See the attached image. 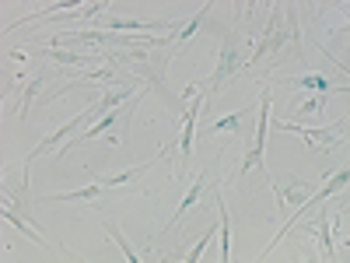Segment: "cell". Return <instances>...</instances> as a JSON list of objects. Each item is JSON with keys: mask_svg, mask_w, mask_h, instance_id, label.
I'll list each match as a JSON object with an SVG mask.
<instances>
[{"mask_svg": "<svg viewBox=\"0 0 350 263\" xmlns=\"http://www.w3.org/2000/svg\"><path fill=\"white\" fill-rule=\"evenodd\" d=\"M239 71H245V39H242V36H228L224 46H221V53H217V67H214V74H211L207 102H211Z\"/></svg>", "mask_w": 350, "mask_h": 263, "instance_id": "6da1fadb", "label": "cell"}, {"mask_svg": "<svg viewBox=\"0 0 350 263\" xmlns=\"http://www.w3.org/2000/svg\"><path fill=\"white\" fill-rule=\"evenodd\" d=\"M267 120H270V88H262V99H259V127H256V134H252V140H249V148H245V158H242V165H239V175H242V172H249V168H256V165H259V172H262V144H267Z\"/></svg>", "mask_w": 350, "mask_h": 263, "instance_id": "7a4b0ae2", "label": "cell"}, {"mask_svg": "<svg viewBox=\"0 0 350 263\" xmlns=\"http://www.w3.org/2000/svg\"><path fill=\"white\" fill-rule=\"evenodd\" d=\"M277 127H284V130H291V134H301V140L308 144V148H333V144H340L343 140V130H347V120H336L333 127H319V130H305V127H295V123H287V120H280Z\"/></svg>", "mask_w": 350, "mask_h": 263, "instance_id": "3957f363", "label": "cell"}, {"mask_svg": "<svg viewBox=\"0 0 350 263\" xmlns=\"http://www.w3.org/2000/svg\"><path fill=\"white\" fill-rule=\"evenodd\" d=\"M53 77H64V71H49V67H39V71H36V77H28V84H25V92L18 95V116H21V120H25V116H28V105H32L36 92H39L42 84H49Z\"/></svg>", "mask_w": 350, "mask_h": 263, "instance_id": "277c9868", "label": "cell"}, {"mask_svg": "<svg viewBox=\"0 0 350 263\" xmlns=\"http://www.w3.org/2000/svg\"><path fill=\"white\" fill-rule=\"evenodd\" d=\"M203 193H207V175L200 172L196 179H193V186H189V193H186V200L179 203V208H175V221H172V228H175V231L183 228V218H186V211L193 208V203H196V200H200Z\"/></svg>", "mask_w": 350, "mask_h": 263, "instance_id": "5b68a950", "label": "cell"}, {"mask_svg": "<svg viewBox=\"0 0 350 263\" xmlns=\"http://www.w3.org/2000/svg\"><path fill=\"white\" fill-rule=\"evenodd\" d=\"M270 190H273V197H277V211H280V218H287V208H291V203H305V200L312 197V186H295V190H280L277 183H270Z\"/></svg>", "mask_w": 350, "mask_h": 263, "instance_id": "8992f818", "label": "cell"}, {"mask_svg": "<svg viewBox=\"0 0 350 263\" xmlns=\"http://www.w3.org/2000/svg\"><path fill=\"white\" fill-rule=\"evenodd\" d=\"M158 158H165V155H158ZM158 158H154V162H158ZM154 162H144V165H137V168H130V172H120V175H102L98 183H102V186H123V183H133V179H140V175L148 172Z\"/></svg>", "mask_w": 350, "mask_h": 263, "instance_id": "52a82bcc", "label": "cell"}, {"mask_svg": "<svg viewBox=\"0 0 350 263\" xmlns=\"http://www.w3.org/2000/svg\"><path fill=\"white\" fill-rule=\"evenodd\" d=\"M105 190L102 183H92V186H84V190H74V193H60V197H46V203H70V200H98Z\"/></svg>", "mask_w": 350, "mask_h": 263, "instance_id": "ba28073f", "label": "cell"}, {"mask_svg": "<svg viewBox=\"0 0 350 263\" xmlns=\"http://www.w3.org/2000/svg\"><path fill=\"white\" fill-rule=\"evenodd\" d=\"M4 218H8L11 225H18V228L25 231V236H28V239H36L39 246H46V236H42V231H39V228H32V225H25V218H21V211H14V208H11V203H4Z\"/></svg>", "mask_w": 350, "mask_h": 263, "instance_id": "9c48e42d", "label": "cell"}, {"mask_svg": "<svg viewBox=\"0 0 350 263\" xmlns=\"http://www.w3.org/2000/svg\"><path fill=\"white\" fill-rule=\"evenodd\" d=\"M207 11H211V4H203V8H200V11H196V14H193V18L186 21V28H179V36H175V49H179V46H183V42H186V39H189V36L196 32V28L203 25V18H207Z\"/></svg>", "mask_w": 350, "mask_h": 263, "instance_id": "30bf717a", "label": "cell"}, {"mask_svg": "<svg viewBox=\"0 0 350 263\" xmlns=\"http://www.w3.org/2000/svg\"><path fill=\"white\" fill-rule=\"evenodd\" d=\"M217 214H221V260H231V225H228V211H224V203L217 200Z\"/></svg>", "mask_w": 350, "mask_h": 263, "instance_id": "8fae6325", "label": "cell"}, {"mask_svg": "<svg viewBox=\"0 0 350 263\" xmlns=\"http://www.w3.org/2000/svg\"><path fill=\"white\" fill-rule=\"evenodd\" d=\"M242 120H245V112H235V116H224V120H217V123L211 127V134H217V130H239V127H242Z\"/></svg>", "mask_w": 350, "mask_h": 263, "instance_id": "7c38bea8", "label": "cell"}, {"mask_svg": "<svg viewBox=\"0 0 350 263\" xmlns=\"http://www.w3.org/2000/svg\"><path fill=\"white\" fill-rule=\"evenodd\" d=\"M291 84H295V88H319V92H326V88H329V81L326 77H295V81H291Z\"/></svg>", "mask_w": 350, "mask_h": 263, "instance_id": "4fadbf2b", "label": "cell"}, {"mask_svg": "<svg viewBox=\"0 0 350 263\" xmlns=\"http://www.w3.org/2000/svg\"><path fill=\"white\" fill-rule=\"evenodd\" d=\"M323 105H326V102H323V99H308V102H301V105H298V109H301V112H305V116H315V112H319V109H323Z\"/></svg>", "mask_w": 350, "mask_h": 263, "instance_id": "5bb4252c", "label": "cell"}]
</instances>
